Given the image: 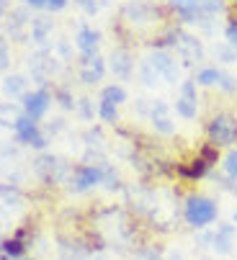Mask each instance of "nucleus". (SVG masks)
Segmentation results:
<instances>
[{
  "instance_id": "obj_1",
  "label": "nucleus",
  "mask_w": 237,
  "mask_h": 260,
  "mask_svg": "<svg viewBox=\"0 0 237 260\" xmlns=\"http://www.w3.org/2000/svg\"><path fill=\"white\" fill-rule=\"evenodd\" d=\"M183 216L191 227L204 230L217 221V204L209 196H188V201L183 206Z\"/></svg>"
},
{
  "instance_id": "obj_2",
  "label": "nucleus",
  "mask_w": 237,
  "mask_h": 260,
  "mask_svg": "<svg viewBox=\"0 0 237 260\" xmlns=\"http://www.w3.org/2000/svg\"><path fill=\"white\" fill-rule=\"evenodd\" d=\"M206 132H209V139L214 147H229L237 142V119L229 114H217L209 121Z\"/></svg>"
},
{
  "instance_id": "obj_3",
  "label": "nucleus",
  "mask_w": 237,
  "mask_h": 260,
  "mask_svg": "<svg viewBox=\"0 0 237 260\" xmlns=\"http://www.w3.org/2000/svg\"><path fill=\"white\" fill-rule=\"evenodd\" d=\"M13 132H16V139H18L21 144H26V147H34V150H47V137L42 134L39 124H36L34 119H28L26 114H23V116L16 121Z\"/></svg>"
},
{
  "instance_id": "obj_4",
  "label": "nucleus",
  "mask_w": 237,
  "mask_h": 260,
  "mask_svg": "<svg viewBox=\"0 0 237 260\" xmlns=\"http://www.w3.org/2000/svg\"><path fill=\"white\" fill-rule=\"evenodd\" d=\"M52 106V95L47 88H36V90H28L23 98H21V108L23 114L34 121H39L42 116H47V111Z\"/></svg>"
},
{
  "instance_id": "obj_5",
  "label": "nucleus",
  "mask_w": 237,
  "mask_h": 260,
  "mask_svg": "<svg viewBox=\"0 0 237 260\" xmlns=\"http://www.w3.org/2000/svg\"><path fill=\"white\" fill-rule=\"evenodd\" d=\"M170 36H173L170 44L175 47V52L181 54V59L186 64H193V62H199L204 57V47H201V42L196 39V36H191L186 31H173Z\"/></svg>"
},
{
  "instance_id": "obj_6",
  "label": "nucleus",
  "mask_w": 237,
  "mask_h": 260,
  "mask_svg": "<svg viewBox=\"0 0 237 260\" xmlns=\"http://www.w3.org/2000/svg\"><path fill=\"white\" fill-rule=\"evenodd\" d=\"M77 72H80V80L85 85H96L106 75V62L101 54H83L77 62Z\"/></svg>"
},
{
  "instance_id": "obj_7",
  "label": "nucleus",
  "mask_w": 237,
  "mask_h": 260,
  "mask_svg": "<svg viewBox=\"0 0 237 260\" xmlns=\"http://www.w3.org/2000/svg\"><path fill=\"white\" fill-rule=\"evenodd\" d=\"M70 183L77 193H85V191L96 188V185H101V165H77L72 170Z\"/></svg>"
},
{
  "instance_id": "obj_8",
  "label": "nucleus",
  "mask_w": 237,
  "mask_h": 260,
  "mask_svg": "<svg viewBox=\"0 0 237 260\" xmlns=\"http://www.w3.org/2000/svg\"><path fill=\"white\" fill-rule=\"evenodd\" d=\"M147 62L157 72V78H163L165 83H178V64L168 52H155Z\"/></svg>"
},
{
  "instance_id": "obj_9",
  "label": "nucleus",
  "mask_w": 237,
  "mask_h": 260,
  "mask_svg": "<svg viewBox=\"0 0 237 260\" xmlns=\"http://www.w3.org/2000/svg\"><path fill=\"white\" fill-rule=\"evenodd\" d=\"M170 6L173 11L188 21V23H196V21H206L209 16L204 13V6H201V0H170Z\"/></svg>"
},
{
  "instance_id": "obj_10",
  "label": "nucleus",
  "mask_w": 237,
  "mask_h": 260,
  "mask_svg": "<svg viewBox=\"0 0 237 260\" xmlns=\"http://www.w3.org/2000/svg\"><path fill=\"white\" fill-rule=\"evenodd\" d=\"M26 247H28V242H26V232L18 230L13 237H8V240L0 242V257H3V260H18V257L26 255Z\"/></svg>"
},
{
  "instance_id": "obj_11",
  "label": "nucleus",
  "mask_w": 237,
  "mask_h": 260,
  "mask_svg": "<svg viewBox=\"0 0 237 260\" xmlns=\"http://www.w3.org/2000/svg\"><path fill=\"white\" fill-rule=\"evenodd\" d=\"M75 44L80 49V54H98V44H101V34L91 26H83L75 36Z\"/></svg>"
},
{
  "instance_id": "obj_12",
  "label": "nucleus",
  "mask_w": 237,
  "mask_h": 260,
  "mask_svg": "<svg viewBox=\"0 0 237 260\" xmlns=\"http://www.w3.org/2000/svg\"><path fill=\"white\" fill-rule=\"evenodd\" d=\"M150 116H152V126L160 132V134H173V132H175V126H173V121H170V116H168L165 101H155Z\"/></svg>"
},
{
  "instance_id": "obj_13",
  "label": "nucleus",
  "mask_w": 237,
  "mask_h": 260,
  "mask_svg": "<svg viewBox=\"0 0 237 260\" xmlns=\"http://www.w3.org/2000/svg\"><path fill=\"white\" fill-rule=\"evenodd\" d=\"M28 34H31V42H36L39 47H47V42H49V34H52V21H49V18H44V16L31 18Z\"/></svg>"
},
{
  "instance_id": "obj_14",
  "label": "nucleus",
  "mask_w": 237,
  "mask_h": 260,
  "mask_svg": "<svg viewBox=\"0 0 237 260\" xmlns=\"http://www.w3.org/2000/svg\"><path fill=\"white\" fill-rule=\"evenodd\" d=\"M132 67H134V62H132V57L124 52V49H113L111 52V72L116 78H129L132 75Z\"/></svg>"
},
{
  "instance_id": "obj_15",
  "label": "nucleus",
  "mask_w": 237,
  "mask_h": 260,
  "mask_svg": "<svg viewBox=\"0 0 237 260\" xmlns=\"http://www.w3.org/2000/svg\"><path fill=\"white\" fill-rule=\"evenodd\" d=\"M232 237H234V227H229V224L217 227V232H214V237H212L214 250L222 252V255H227V252L232 250Z\"/></svg>"
},
{
  "instance_id": "obj_16",
  "label": "nucleus",
  "mask_w": 237,
  "mask_h": 260,
  "mask_svg": "<svg viewBox=\"0 0 237 260\" xmlns=\"http://www.w3.org/2000/svg\"><path fill=\"white\" fill-rule=\"evenodd\" d=\"M3 93L11 95V98H23L28 93V83L23 75H8L3 80Z\"/></svg>"
},
{
  "instance_id": "obj_17",
  "label": "nucleus",
  "mask_w": 237,
  "mask_h": 260,
  "mask_svg": "<svg viewBox=\"0 0 237 260\" xmlns=\"http://www.w3.org/2000/svg\"><path fill=\"white\" fill-rule=\"evenodd\" d=\"M23 116V108L18 103H0V126H16Z\"/></svg>"
},
{
  "instance_id": "obj_18",
  "label": "nucleus",
  "mask_w": 237,
  "mask_h": 260,
  "mask_svg": "<svg viewBox=\"0 0 237 260\" xmlns=\"http://www.w3.org/2000/svg\"><path fill=\"white\" fill-rule=\"evenodd\" d=\"M101 101L103 103H113V106H122L127 101V90L122 85H106L101 90Z\"/></svg>"
},
{
  "instance_id": "obj_19",
  "label": "nucleus",
  "mask_w": 237,
  "mask_h": 260,
  "mask_svg": "<svg viewBox=\"0 0 237 260\" xmlns=\"http://www.w3.org/2000/svg\"><path fill=\"white\" fill-rule=\"evenodd\" d=\"M0 199H3L6 206H21L23 196L16 185H8V183H0Z\"/></svg>"
},
{
  "instance_id": "obj_20",
  "label": "nucleus",
  "mask_w": 237,
  "mask_h": 260,
  "mask_svg": "<svg viewBox=\"0 0 237 260\" xmlns=\"http://www.w3.org/2000/svg\"><path fill=\"white\" fill-rule=\"evenodd\" d=\"M219 80H222V70H217V67H204L196 75V83L199 85H219Z\"/></svg>"
},
{
  "instance_id": "obj_21",
  "label": "nucleus",
  "mask_w": 237,
  "mask_h": 260,
  "mask_svg": "<svg viewBox=\"0 0 237 260\" xmlns=\"http://www.w3.org/2000/svg\"><path fill=\"white\" fill-rule=\"evenodd\" d=\"M196 103H199V101H188V98L181 95V98L175 101V111H178L183 119H193V116H196V111H199V106H196Z\"/></svg>"
},
{
  "instance_id": "obj_22",
  "label": "nucleus",
  "mask_w": 237,
  "mask_h": 260,
  "mask_svg": "<svg viewBox=\"0 0 237 260\" xmlns=\"http://www.w3.org/2000/svg\"><path fill=\"white\" fill-rule=\"evenodd\" d=\"M98 116L106 121V124H116V119H118V106H113V103H98Z\"/></svg>"
},
{
  "instance_id": "obj_23",
  "label": "nucleus",
  "mask_w": 237,
  "mask_h": 260,
  "mask_svg": "<svg viewBox=\"0 0 237 260\" xmlns=\"http://www.w3.org/2000/svg\"><path fill=\"white\" fill-rule=\"evenodd\" d=\"M214 54H217L219 59H224V62H234V59H237V52H234L229 44H217V47H214Z\"/></svg>"
},
{
  "instance_id": "obj_24",
  "label": "nucleus",
  "mask_w": 237,
  "mask_h": 260,
  "mask_svg": "<svg viewBox=\"0 0 237 260\" xmlns=\"http://www.w3.org/2000/svg\"><path fill=\"white\" fill-rule=\"evenodd\" d=\"M224 173L229 178H237V150H229L224 157Z\"/></svg>"
},
{
  "instance_id": "obj_25",
  "label": "nucleus",
  "mask_w": 237,
  "mask_h": 260,
  "mask_svg": "<svg viewBox=\"0 0 237 260\" xmlns=\"http://www.w3.org/2000/svg\"><path fill=\"white\" fill-rule=\"evenodd\" d=\"M8 62H11V49H8L6 36L0 34V72H3V70H8Z\"/></svg>"
},
{
  "instance_id": "obj_26",
  "label": "nucleus",
  "mask_w": 237,
  "mask_h": 260,
  "mask_svg": "<svg viewBox=\"0 0 237 260\" xmlns=\"http://www.w3.org/2000/svg\"><path fill=\"white\" fill-rule=\"evenodd\" d=\"M142 80H144V85H155L157 80H160V78H157V72L150 67V62H142Z\"/></svg>"
},
{
  "instance_id": "obj_27",
  "label": "nucleus",
  "mask_w": 237,
  "mask_h": 260,
  "mask_svg": "<svg viewBox=\"0 0 237 260\" xmlns=\"http://www.w3.org/2000/svg\"><path fill=\"white\" fill-rule=\"evenodd\" d=\"M181 95L188 101H196V80H186L181 83Z\"/></svg>"
},
{
  "instance_id": "obj_28",
  "label": "nucleus",
  "mask_w": 237,
  "mask_h": 260,
  "mask_svg": "<svg viewBox=\"0 0 237 260\" xmlns=\"http://www.w3.org/2000/svg\"><path fill=\"white\" fill-rule=\"evenodd\" d=\"M57 101H60V106H62V108H67V111L75 106V103H72V95H70V90H67V88H60V90H57Z\"/></svg>"
},
{
  "instance_id": "obj_29",
  "label": "nucleus",
  "mask_w": 237,
  "mask_h": 260,
  "mask_svg": "<svg viewBox=\"0 0 237 260\" xmlns=\"http://www.w3.org/2000/svg\"><path fill=\"white\" fill-rule=\"evenodd\" d=\"M227 44L237 52V21H232V23L227 26Z\"/></svg>"
},
{
  "instance_id": "obj_30",
  "label": "nucleus",
  "mask_w": 237,
  "mask_h": 260,
  "mask_svg": "<svg viewBox=\"0 0 237 260\" xmlns=\"http://www.w3.org/2000/svg\"><path fill=\"white\" fill-rule=\"evenodd\" d=\"M219 88H222V90H227V93H234V90H237V80H234V78H229V75H224V72H222Z\"/></svg>"
},
{
  "instance_id": "obj_31",
  "label": "nucleus",
  "mask_w": 237,
  "mask_h": 260,
  "mask_svg": "<svg viewBox=\"0 0 237 260\" xmlns=\"http://www.w3.org/2000/svg\"><path fill=\"white\" fill-rule=\"evenodd\" d=\"M75 3L80 6V8H83L88 16H93V13L98 11V3H96V0H75Z\"/></svg>"
},
{
  "instance_id": "obj_32",
  "label": "nucleus",
  "mask_w": 237,
  "mask_h": 260,
  "mask_svg": "<svg viewBox=\"0 0 237 260\" xmlns=\"http://www.w3.org/2000/svg\"><path fill=\"white\" fill-rule=\"evenodd\" d=\"M65 6H67V0H47V11H52V13L65 11Z\"/></svg>"
},
{
  "instance_id": "obj_33",
  "label": "nucleus",
  "mask_w": 237,
  "mask_h": 260,
  "mask_svg": "<svg viewBox=\"0 0 237 260\" xmlns=\"http://www.w3.org/2000/svg\"><path fill=\"white\" fill-rule=\"evenodd\" d=\"M23 3L28 8H34V11H44L47 8V0H23Z\"/></svg>"
},
{
  "instance_id": "obj_34",
  "label": "nucleus",
  "mask_w": 237,
  "mask_h": 260,
  "mask_svg": "<svg viewBox=\"0 0 237 260\" xmlns=\"http://www.w3.org/2000/svg\"><path fill=\"white\" fill-rule=\"evenodd\" d=\"M80 114H83L85 119H91V116H93V108H91V101H80Z\"/></svg>"
},
{
  "instance_id": "obj_35",
  "label": "nucleus",
  "mask_w": 237,
  "mask_h": 260,
  "mask_svg": "<svg viewBox=\"0 0 237 260\" xmlns=\"http://www.w3.org/2000/svg\"><path fill=\"white\" fill-rule=\"evenodd\" d=\"M60 52H62V57H70V47L65 42H60Z\"/></svg>"
},
{
  "instance_id": "obj_36",
  "label": "nucleus",
  "mask_w": 237,
  "mask_h": 260,
  "mask_svg": "<svg viewBox=\"0 0 237 260\" xmlns=\"http://www.w3.org/2000/svg\"><path fill=\"white\" fill-rule=\"evenodd\" d=\"M8 13V0H0V16Z\"/></svg>"
},
{
  "instance_id": "obj_37",
  "label": "nucleus",
  "mask_w": 237,
  "mask_h": 260,
  "mask_svg": "<svg viewBox=\"0 0 237 260\" xmlns=\"http://www.w3.org/2000/svg\"><path fill=\"white\" fill-rule=\"evenodd\" d=\"M0 206H3V204H0ZM0 216H3V209H0Z\"/></svg>"
},
{
  "instance_id": "obj_38",
  "label": "nucleus",
  "mask_w": 237,
  "mask_h": 260,
  "mask_svg": "<svg viewBox=\"0 0 237 260\" xmlns=\"http://www.w3.org/2000/svg\"><path fill=\"white\" fill-rule=\"evenodd\" d=\"M234 224H237V214H234Z\"/></svg>"
},
{
  "instance_id": "obj_39",
  "label": "nucleus",
  "mask_w": 237,
  "mask_h": 260,
  "mask_svg": "<svg viewBox=\"0 0 237 260\" xmlns=\"http://www.w3.org/2000/svg\"><path fill=\"white\" fill-rule=\"evenodd\" d=\"M26 260H31V257H26Z\"/></svg>"
}]
</instances>
